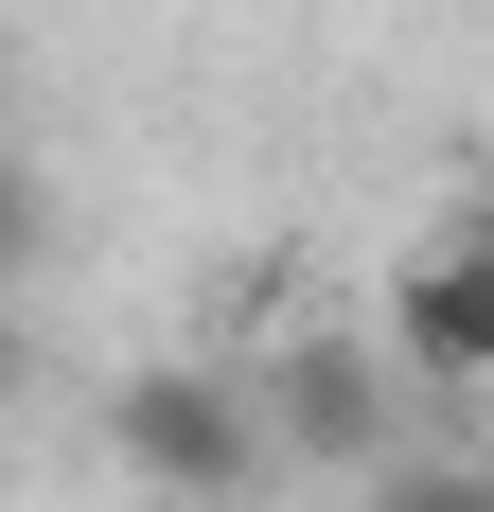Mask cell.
I'll return each instance as SVG.
<instances>
[{"label":"cell","mask_w":494,"mask_h":512,"mask_svg":"<svg viewBox=\"0 0 494 512\" xmlns=\"http://www.w3.org/2000/svg\"><path fill=\"white\" fill-rule=\"evenodd\" d=\"M477 248H494V212H477Z\"/></svg>","instance_id":"obj_5"},{"label":"cell","mask_w":494,"mask_h":512,"mask_svg":"<svg viewBox=\"0 0 494 512\" xmlns=\"http://www.w3.org/2000/svg\"><path fill=\"white\" fill-rule=\"evenodd\" d=\"M389 354L406 371H459V389H494V248L459 230V248H424L389 283Z\"/></svg>","instance_id":"obj_3"},{"label":"cell","mask_w":494,"mask_h":512,"mask_svg":"<svg viewBox=\"0 0 494 512\" xmlns=\"http://www.w3.org/2000/svg\"><path fill=\"white\" fill-rule=\"evenodd\" d=\"M371 512H494V460H371Z\"/></svg>","instance_id":"obj_4"},{"label":"cell","mask_w":494,"mask_h":512,"mask_svg":"<svg viewBox=\"0 0 494 512\" xmlns=\"http://www.w3.org/2000/svg\"><path fill=\"white\" fill-rule=\"evenodd\" d=\"M265 424H283V460H389V354L371 336H283Z\"/></svg>","instance_id":"obj_2"},{"label":"cell","mask_w":494,"mask_h":512,"mask_svg":"<svg viewBox=\"0 0 494 512\" xmlns=\"http://www.w3.org/2000/svg\"><path fill=\"white\" fill-rule=\"evenodd\" d=\"M106 442L142 460V495H247V477L283 460V424H265V389H247V371H124Z\"/></svg>","instance_id":"obj_1"}]
</instances>
